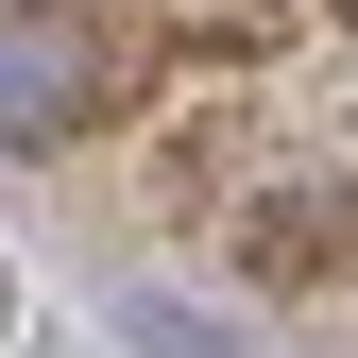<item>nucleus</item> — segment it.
Wrapping results in <instances>:
<instances>
[{
    "mask_svg": "<svg viewBox=\"0 0 358 358\" xmlns=\"http://www.w3.org/2000/svg\"><path fill=\"white\" fill-rule=\"evenodd\" d=\"M171 103V34L137 0H0V154H85Z\"/></svg>",
    "mask_w": 358,
    "mask_h": 358,
    "instance_id": "1",
    "label": "nucleus"
}]
</instances>
